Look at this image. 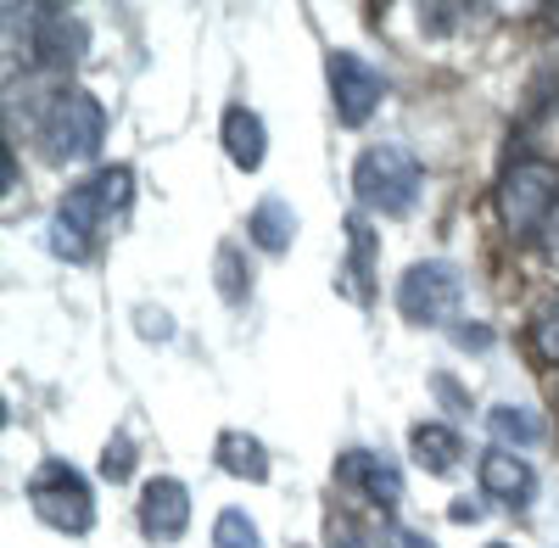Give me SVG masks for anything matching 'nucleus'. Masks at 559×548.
Instances as JSON below:
<instances>
[{
  "label": "nucleus",
  "mask_w": 559,
  "mask_h": 548,
  "mask_svg": "<svg viewBox=\"0 0 559 548\" xmlns=\"http://www.w3.org/2000/svg\"><path fill=\"white\" fill-rule=\"evenodd\" d=\"M419 186H426V168H419V157L397 141H381L358 152L353 163V196L369 207V213H386V218H403L414 213L419 202Z\"/></svg>",
  "instance_id": "1"
},
{
  "label": "nucleus",
  "mask_w": 559,
  "mask_h": 548,
  "mask_svg": "<svg viewBox=\"0 0 559 548\" xmlns=\"http://www.w3.org/2000/svg\"><path fill=\"white\" fill-rule=\"evenodd\" d=\"M554 207H559V168L543 163V157L509 163V174L498 179V218H503V230L515 241H532V236H543V224H548Z\"/></svg>",
  "instance_id": "2"
},
{
  "label": "nucleus",
  "mask_w": 559,
  "mask_h": 548,
  "mask_svg": "<svg viewBox=\"0 0 559 548\" xmlns=\"http://www.w3.org/2000/svg\"><path fill=\"white\" fill-rule=\"evenodd\" d=\"M39 141L57 163H90L107 141V107L90 90H57V102L39 118Z\"/></svg>",
  "instance_id": "3"
},
{
  "label": "nucleus",
  "mask_w": 559,
  "mask_h": 548,
  "mask_svg": "<svg viewBox=\"0 0 559 548\" xmlns=\"http://www.w3.org/2000/svg\"><path fill=\"white\" fill-rule=\"evenodd\" d=\"M28 510L45 526H57L68 537H84L90 526H96V492H90V481L68 460H39V470L28 476Z\"/></svg>",
  "instance_id": "4"
},
{
  "label": "nucleus",
  "mask_w": 559,
  "mask_h": 548,
  "mask_svg": "<svg viewBox=\"0 0 559 548\" xmlns=\"http://www.w3.org/2000/svg\"><path fill=\"white\" fill-rule=\"evenodd\" d=\"M464 302V274L442 258H426V263H408L403 281H397V313L408 325L431 331V325H448Z\"/></svg>",
  "instance_id": "5"
},
{
  "label": "nucleus",
  "mask_w": 559,
  "mask_h": 548,
  "mask_svg": "<svg viewBox=\"0 0 559 548\" xmlns=\"http://www.w3.org/2000/svg\"><path fill=\"white\" fill-rule=\"evenodd\" d=\"M28 34V62L34 68H73L90 51V28L68 7H7Z\"/></svg>",
  "instance_id": "6"
},
{
  "label": "nucleus",
  "mask_w": 559,
  "mask_h": 548,
  "mask_svg": "<svg viewBox=\"0 0 559 548\" xmlns=\"http://www.w3.org/2000/svg\"><path fill=\"white\" fill-rule=\"evenodd\" d=\"M324 79H331V102H336L342 129H364L376 118V107L386 102V73L358 51H331L324 57Z\"/></svg>",
  "instance_id": "7"
},
{
  "label": "nucleus",
  "mask_w": 559,
  "mask_h": 548,
  "mask_svg": "<svg viewBox=\"0 0 559 548\" xmlns=\"http://www.w3.org/2000/svg\"><path fill=\"white\" fill-rule=\"evenodd\" d=\"M191 532V487L179 476H152L146 492H140V537L168 548Z\"/></svg>",
  "instance_id": "8"
},
{
  "label": "nucleus",
  "mask_w": 559,
  "mask_h": 548,
  "mask_svg": "<svg viewBox=\"0 0 559 548\" xmlns=\"http://www.w3.org/2000/svg\"><path fill=\"white\" fill-rule=\"evenodd\" d=\"M102 224H107V213H102L96 191H90V186H73L68 202L51 213V252L68 258V263H84V258H90V241H96Z\"/></svg>",
  "instance_id": "9"
},
{
  "label": "nucleus",
  "mask_w": 559,
  "mask_h": 548,
  "mask_svg": "<svg viewBox=\"0 0 559 548\" xmlns=\"http://www.w3.org/2000/svg\"><path fill=\"white\" fill-rule=\"evenodd\" d=\"M476 476H481V492L498 498V504H526V498L537 492V470L526 465V453H515V448H487Z\"/></svg>",
  "instance_id": "10"
},
{
  "label": "nucleus",
  "mask_w": 559,
  "mask_h": 548,
  "mask_svg": "<svg viewBox=\"0 0 559 548\" xmlns=\"http://www.w3.org/2000/svg\"><path fill=\"white\" fill-rule=\"evenodd\" d=\"M408 453H414V465L426 470V476H453L459 460H464V437L448 420H419L408 431Z\"/></svg>",
  "instance_id": "11"
},
{
  "label": "nucleus",
  "mask_w": 559,
  "mask_h": 548,
  "mask_svg": "<svg viewBox=\"0 0 559 548\" xmlns=\"http://www.w3.org/2000/svg\"><path fill=\"white\" fill-rule=\"evenodd\" d=\"M218 134H224V152H229V163H236V168H247V174L263 168V157H269V129H263V118H258L252 107H229L224 123H218Z\"/></svg>",
  "instance_id": "12"
},
{
  "label": "nucleus",
  "mask_w": 559,
  "mask_h": 548,
  "mask_svg": "<svg viewBox=\"0 0 559 548\" xmlns=\"http://www.w3.org/2000/svg\"><path fill=\"white\" fill-rule=\"evenodd\" d=\"M336 470H342V481L364 487V498H376L381 510H392L397 498H403V476H397L392 460H381V453H342Z\"/></svg>",
  "instance_id": "13"
},
{
  "label": "nucleus",
  "mask_w": 559,
  "mask_h": 548,
  "mask_svg": "<svg viewBox=\"0 0 559 548\" xmlns=\"http://www.w3.org/2000/svg\"><path fill=\"white\" fill-rule=\"evenodd\" d=\"M213 460H218L224 476H236V481H269V448L252 431H218Z\"/></svg>",
  "instance_id": "14"
},
{
  "label": "nucleus",
  "mask_w": 559,
  "mask_h": 548,
  "mask_svg": "<svg viewBox=\"0 0 559 548\" xmlns=\"http://www.w3.org/2000/svg\"><path fill=\"white\" fill-rule=\"evenodd\" d=\"M247 236L263 247V252H292V241H297V213H292V202L286 196H263L258 207H252V218H247Z\"/></svg>",
  "instance_id": "15"
},
{
  "label": "nucleus",
  "mask_w": 559,
  "mask_h": 548,
  "mask_svg": "<svg viewBox=\"0 0 559 548\" xmlns=\"http://www.w3.org/2000/svg\"><path fill=\"white\" fill-rule=\"evenodd\" d=\"M487 431L498 437V448H537L543 437H548V426L532 415V408H515V403H498V408H487Z\"/></svg>",
  "instance_id": "16"
},
{
  "label": "nucleus",
  "mask_w": 559,
  "mask_h": 548,
  "mask_svg": "<svg viewBox=\"0 0 559 548\" xmlns=\"http://www.w3.org/2000/svg\"><path fill=\"white\" fill-rule=\"evenodd\" d=\"M90 191H96V202H102L107 218H118V213H129V202H134V174H129L123 163H112V168H102L96 179H90Z\"/></svg>",
  "instance_id": "17"
},
{
  "label": "nucleus",
  "mask_w": 559,
  "mask_h": 548,
  "mask_svg": "<svg viewBox=\"0 0 559 548\" xmlns=\"http://www.w3.org/2000/svg\"><path fill=\"white\" fill-rule=\"evenodd\" d=\"M213 548H263V532H258V521L247 510H218Z\"/></svg>",
  "instance_id": "18"
},
{
  "label": "nucleus",
  "mask_w": 559,
  "mask_h": 548,
  "mask_svg": "<svg viewBox=\"0 0 559 548\" xmlns=\"http://www.w3.org/2000/svg\"><path fill=\"white\" fill-rule=\"evenodd\" d=\"M129 476H134V437H129V431H118V437L107 442V453H102V481L123 487Z\"/></svg>",
  "instance_id": "19"
},
{
  "label": "nucleus",
  "mask_w": 559,
  "mask_h": 548,
  "mask_svg": "<svg viewBox=\"0 0 559 548\" xmlns=\"http://www.w3.org/2000/svg\"><path fill=\"white\" fill-rule=\"evenodd\" d=\"M247 286H252V274L241 269V252L236 247H218V291H224V302H241Z\"/></svg>",
  "instance_id": "20"
},
{
  "label": "nucleus",
  "mask_w": 559,
  "mask_h": 548,
  "mask_svg": "<svg viewBox=\"0 0 559 548\" xmlns=\"http://www.w3.org/2000/svg\"><path fill=\"white\" fill-rule=\"evenodd\" d=\"M532 347H537V358H548V364H559V297L532 319Z\"/></svg>",
  "instance_id": "21"
},
{
  "label": "nucleus",
  "mask_w": 559,
  "mask_h": 548,
  "mask_svg": "<svg viewBox=\"0 0 559 548\" xmlns=\"http://www.w3.org/2000/svg\"><path fill=\"white\" fill-rule=\"evenodd\" d=\"M324 543H331V548H369V537H364L347 515H331V521H324Z\"/></svg>",
  "instance_id": "22"
},
{
  "label": "nucleus",
  "mask_w": 559,
  "mask_h": 548,
  "mask_svg": "<svg viewBox=\"0 0 559 548\" xmlns=\"http://www.w3.org/2000/svg\"><path fill=\"white\" fill-rule=\"evenodd\" d=\"M134 325H140V336H146V342H168V336H174V319H168L163 308H140Z\"/></svg>",
  "instance_id": "23"
},
{
  "label": "nucleus",
  "mask_w": 559,
  "mask_h": 548,
  "mask_svg": "<svg viewBox=\"0 0 559 548\" xmlns=\"http://www.w3.org/2000/svg\"><path fill=\"white\" fill-rule=\"evenodd\" d=\"M453 342H459L464 353H487V347H492L487 325H471V319H459V325H453Z\"/></svg>",
  "instance_id": "24"
},
{
  "label": "nucleus",
  "mask_w": 559,
  "mask_h": 548,
  "mask_svg": "<svg viewBox=\"0 0 559 548\" xmlns=\"http://www.w3.org/2000/svg\"><path fill=\"white\" fill-rule=\"evenodd\" d=\"M487 510H481V498H453V510H448V521L453 526H476Z\"/></svg>",
  "instance_id": "25"
},
{
  "label": "nucleus",
  "mask_w": 559,
  "mask_h": 548,
  "mask_svg": "<svg viewBox=\"0 0 559 548\" xmlns=\"http://www.w3.org/2000/svg\"><path fill=\"white\" fill-rule=\"evenodd\" d=\"M386 543H392V548H437L426 532H414V526H392V532H386Z\"/></svg>",
  "instance_id": "26"
},
{
  "label": "nucleus",
  "mask_w": 559,
  "mask_h": 548,
  "mask_svg": "<svg viewBox=\"0 0 559 548\" xmlns=\"http://www.w3.org/2000/svg\"><path fill=\"white\" fill-rule=\"evenodd\" d=\"M537 241H543V252H548V258L559 263V207L548 213V224H543V236H537Z\"/></svg>",
  "instance_id": "27"
},
{
  "label": "nucleus",
  "mask_w": 559,
  "mask_h": 548,
  "mask_svg": "<svg viewBox=\"0 0 559 548\" xmlns=\"http://www.w3.org/2000/svg\"><path fill=\"white\" fill-rule=\"evenodd\" d=\"M487 548H509V543H487Z\"/></svg>",
  "instance_id": "28"
},
{
  "label": "nucleus",
  "mask_w": 559,
  "mask_h": 548,
  "mask_svg": "<svg viewBox=\"0 0 559 548\" xmlns=\"http://www.w3.org/2000/svg\"><path fill=\"white\" fill-rule=\"evenodd\" d=\"M554 23H559V7H554Z\"/></svg>",
  "instance_id": "29"
}]
</instances>
